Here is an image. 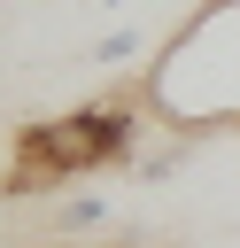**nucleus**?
Masks as SVG:
<instances>
[{"instance_id":"nucleus-1","label":"nucleus","mask_w":240,"mask_h":248,"mask_svg":"<svg viewBox=\"0 0 240 248\" xmlns=\"http://www.w3.org/2000/svg\"><path fill=\"white\" fill-rule=\"evenodd\" d=\"M139 101L163 116V132L201 140V132H240V0H201L163 62L147 70Z\"/></svg>"},{"instance_id":"nucleus-2","label":"nucleus","mask_w":240,"mask_h":248,"mask_svg":"<svg viewBox=\"0 0 240 248\" xmlns=\"http://www.w3.org/2000/svg\"><path fill=\"white\" fill-rule=\"evenodd\" d=\"M139 108H147V101L116 93V101H85V108H70V116H54V124H23L0 194H46V186H70V178H85V170L132 163V147H139Z\"/></svg>"},{"instance_id":"nucleus-3","label":"nucleus","mask_w":240,"mask_h":248,"mask_svg":"<svg viewBox=\"0 0 240 248\" xmlns=\"http://www.w3.org/2000/svg\"><path fill=\"white\" fill-rule=\"evenodd\" d=\"M46 232H54V240H93V232H108V202H101V194L54 202V209H46Z\"/></svg>"},{"instance_id":"nucleus-4","label":"nucleus","mask_w":240,"mask_h":248,"mask_svg":"<svg viewBox=\"0 0 240 248\" xmlns=\"http://www.w3.org/2000/svg\"><path fill=\"white\" fill-rule=\"evenodd\" d=\"M139 46H147V31H139V23H116V31H101V39H93V54H85V62L116 70V62H132Z\"/></svg>"}]
</instances>
